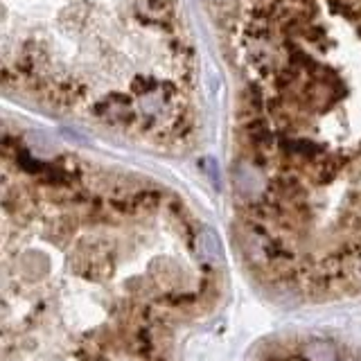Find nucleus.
Wrapping results in <instances>:
<instances>
[{
	"mask_svg": "<svg viewBox=\"0 0 361 361\" xmlns=\"http://www.w3.org/2000/svg\"><path fill=\"white\" fill-rule=\"evenodd\" d=\"M305 355L312 361H335V350H332L328 344H312L305 350Z\"/></svg>",
	"mask_w": 361,
	"mask_h": 361,
	"instance_id": "obj_1",
	"label": "nucleus"
}]
</instances>
